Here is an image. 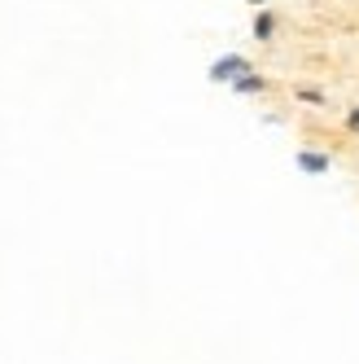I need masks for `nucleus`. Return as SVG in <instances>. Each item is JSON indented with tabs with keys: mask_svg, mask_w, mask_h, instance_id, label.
Instances as JSON below:
<instances>
[{
	"mask_svg": "<svg viewBox=\"0 0 359 364\" xmlns=\"http://www.w3.org/2000/svg\"><path fill=\"white\" fill-rule=\"evenodd\" d=\"M241 75H250V62L237 58V53H228V58H219V62L211 66V80H215V84H237Z\"/></svg>",
	"mask_w": 359,
	"mask_h": 364,
	"instance_id": "f257e3e1",
	"label": "nucleus"
},
{
	"mask_svg": "<svg viewBox=\"0 0 359 364\" xmlns=\"http://www.w3.org/2000/svg\"><path fill=\"white\" fill-rule=\"evenodd\" d=\"M298 167L311 171V176H324V171L333 167V159H328V154H320V149H302V154H298Z\"/></svg>",
	"mask_w": 359,
	"mask_h": 364,
	"instance_id": "f03ea898",
	"label": "nucleus"
},
{
	"mask_svg": "<svg viewBox=\"0 0 359 364\" xmlns=\"http://www.w3.org/2000/svg\"><path fill=\"white\" fill-rule=\"evenodd\" d=\"M272 36H276V14H267V9H263L259 18H254V40H263V44H267Z\"/></svg>",
	"mask_w": 359,
	"mask_h": 364,
	"instance_id": "7ed1b4c3",
	"label": "nucleus"
},
{
	"mask_svg": "<svg viewBox=\"0 0 359 364\" xmlns=\"http://www.w3.org/2000/svg\"><path fill=\"white\" fill-rule=\"evenodd\" d=\"M263 88H267V80H263V75H254V70L241 75V80L233 84V92H245V97H250V92H263Z\"/></svg>",
	"mask_w": 359,
	"mask_h": 364,
	"instance_id": "20e7f679",
	"label": "nucleus"
},
{
	"mask_svg": "<svg viewBox=\"0 0 359 364\" xmlns=\"http://www.w3.org/2000/svg\"><path fill=\"white\" fill-rule=\"evenodd\" d=\"M294 97H298V101H306V106H328V97H324L320 88H306V84H298V88H294Z\"/></svg>",
	"mask_w": 359,
	"mask_h": 364,
	"instance_id": "39448f33",
	"label": "nucleus"
},
{
	"mask_svg": "<svg viewBox=\"0 0 359 364\" xmlns=\"http://www.w3.org/2000/svg\"><path fill=\"white\" fill-rule=\"evenodd\" d=\"M346 127H355V132H359V106H355V110L346 114Z\"/></svg>",
	"mask_w": 359,
	"mask_h": 364,
	"instance_id": "423d86ee",
	"label": "nucleus"
},
{
	"mask_svg": "<svg viewBox=\"0 0 359 364\" xmlns=\"http://www.w3.org/2000/svg\"><path fill=\"white\" fill-rule=\"evenodd\" d=\"M250 5H267V0H250Z\"/></svg>",
	"mask_w": 359,
	"mask_h": 364,
	"instance_id": "0eeeda50",
	"label": "nucleus"
}]
</instances>
